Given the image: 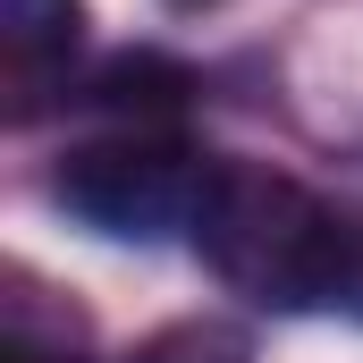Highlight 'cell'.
I'll use <instances>...</instances> for the list:
<instances>
[{
	"mask_svg": "<svg viewBox=\"0 0 363 363\" xmlns=\"http://www.w3.org/2000/svg\"><path fill=\"white\" fill-rule=\"evenodd\" d=\"M347 220L338 203H321L313 186L262 161H211L203 211H194V254L237 287L245 304L271 313H313L338 304V262H347Z\"/></svg>",
	"mask_w": 363,
	"mask_h": 363,
	"instance_id": "cell-1",
	"label": "cell"
},
{
	"mask_svg": "<svg viewBox=\"0 0 363 363\" xmlns=\"http://www.w3.org/2000/svg\"><path fill=\"white\" fill-rule=\"evenodd\" d=\"M77 51H85L77 0H0V110H9V127H34L51 101H68Z\"/></svg>",
	"mask_w": 363,
	"mask_h": 363,
	"instance_id": "cell-3",
	"label": "cell"
},
{
	"mask_svg": "<svg viewBox=\"0 0 363 363\" xmlns=\"http://www.w3.org/2000/svg\"><path fill=\"white\" fill-rule=\"evenodd\" d=\"M338 313L363 321V211L347 220V262H338Z\"/></svg>",
	"mask_w": 363,
	"mask_h": 363,
	"instance_id": "cell-6",
	"label": "cell"
},
{
	"mask_svg": "<svg viewBox=\"0 0 363 363\" xmlns=\"http://www.w3.org/2000/svg\"><path fill=\"white\" fill-rule=\"evenodd\" d=\"M169 9H220V0H169Z\"/></svg>",
	"mask_w": 363,
	"mask_h": 363,
	"instance_id": "cell-7",
	"label": "cell"
},
{
	"mask_svg": "<svg viewBox=\"0 0 363 363\" xmlns=\"http://www.w3.org/2000/svg\"><path fill=\"white\" fill-rule=\"evenodd\" d=\"M203 186H211V152H194L186 135H169V127H110V135H93V144H77L60 161L51 194H60V211H77L101 237L152 245L169 228H194Z\"/></svg>",
	"mask_w": 363,
	"mask_h": 363,
	"instance_id": "cell-2",
	"label": "cell"
},
{
	"mask_svg": "<svg viewBox=\"0 0 363 363\" xmlns=\"http://www.w3.org/2000/svg\"><path fill=\"white\" fill-rule=\"evenodd\" d=\"M127 363H254V338L237 321H169V330H152Z\"/></svg>",
	"mask_w": 363,
	"mask_h": 363,
	"instance_id": "cell-5",
	"label": "cell"
},
{
	"mask_svg": "<svg viewBox=\"0 0 363 363\" xmlns=\"http://www.w3.org/2000/svg\"><path fill=\"white\" fill-rule=\"evenodd\" d=\"M51 287H34V279L17 271L9 279V296H0V363H85V321H77V304H43Z\"/></svg>",
	"mask_w": 363,
	"mask_h": 363,
	"instance_id": "cell-4",
	"label": "cell"
}]
</instances>
